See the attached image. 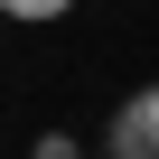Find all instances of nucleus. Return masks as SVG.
Segmentation results:
<instances>
[{"label": "nucleus", "mask_w": 159, "mask_h": 159, "mask_svg": "<svg viewBox=\"0 0 159 159\" xmlns=\"http://www.w3.org/2000/svg\"><path fill=\"white\" fill-rule=\"evenodd\" d=\"M112 150H122V159H159V84H140V94L112 112Z\"/></svg>", "instance_id": "obj_1"}, {"label": "nucleus", "mask_w": 159, "mask_h": 159, "mask_svg": "<svg viewBox=\"0 0 159 159\" xmlns=\"http://www.w3.org/2000/svg\"><path fill=\"white\" fill-rule=\"evenodd\" d=\"M66 10H75V0H0V19H28V28L38 19H66Z\"/></svg>", "instance_id": "obj_2"}, {"label": "nucleus", "mask_w": 159, "mask_h": 159, "mask_svg": "<svg viewBox=\"0 0 159 159\" xmlns=\"http://www.w3.org/2000/svg\"><path fill=\"white\" fill-rule=\"evenodd\" d=\"M28 159H84V150H75V140H66V131H47V140H38V150H28Z\"/></svg>", "instance_id": "obj_3"}, {"label": "nucleus", "mask_w": 159, "mask_h": 159, "mask_svg": "<svg viewBox=\"0 0 159 159\" xmlns=\"http://www.w3.org/2000/svg\"><path fill=\"white\" fill-rule=\"evenodd\" d=\"M103 159H122V150H103Z\"/></svg>", "instance_id": "obj_4"}]
</instances>
